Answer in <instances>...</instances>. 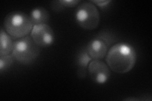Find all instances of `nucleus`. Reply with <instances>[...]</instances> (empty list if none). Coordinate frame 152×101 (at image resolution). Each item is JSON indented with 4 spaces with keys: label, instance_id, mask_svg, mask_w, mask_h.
<instances>
[{
    "label": "nucleus",
    "instance_id": "nucleus-1",
    "mask_svg": "<svg viewBox=\"0 0 152 101\" xmlns=\"http://www.w3.org/2000/svg\"><path fill=\"white\" fill-rule=\"evenodd\" d=\"M137 60L134 47L129 43L118 42L108 49L106 62L114 73L124 74L134 68Z\"/></svg>",
    "mask_w": 152,
    "mask_h": 101
},
{
    "label": "nucleus",
    "instance_id": "nucleus-2",
    "mask_svg": "<svg viewBox=\"0 0 152 101\" xmlns=\"http://www.w3.org/2000/svg\"><path fill=\"white\" fill-rule=\"evenodd\" d=\"M33 26L29 15L19 11L8 13L3 21V28L14 41L28 36Z\"/></svg>",
    "mask_w": 152,
    "mask_h": 101
},
{
    "label": "nucleus",
    "instance_id": "nucleus-3",
    "mask_svg": "<svg viewBox=\"0 0 152 101\" xmlns=\"http://www.w3.org/2000/svg\"><path fill=\"white\" fill-rule=\"evenodd\" d=\"M41 52V47L27 36L13 41L12 54L15 60L22 65H29L37 60Z\"/></svg>",
    "mask_w": 152,
    "mask_h": 101
},
{
    "label": "nucleus",
    "instance_id": "nucleus-4",
    "mask_svg": "<svg viewBox=\"0 0 152 101\" xmlns=\"http://www.w3.org/2000/svg\"><path fill=\"white\" fill-rule=\"evenodd\" d=\"M74 17L77 25L86 31L96 29L100 20L97 7L90 1L83 2L77 6Z\"/></svg>",
    "mask_w": 152,
    "mask_h": 101
},
{
    "label": "nucleus",
    "instance_id": "nucleus-5",
    "mask_svg": "<svg viewBox=\"0 0 152 101\" xmlns=\"http://www.w3.org/2000/svg\"><path fill=\"white\" fill-rule=\"evenodd\" d=\"M31 37L40 47L51 46L55 39L54 31L48 24H39L33 26Z\"/></svg>",
    "mask_w": 152,
    "mask_h": 101
},
{
    "label": "nucleus",
    "instance_id": "nucleus-6",
    "mask_svg": "<svg viewBox=\"0 0 152 101\" xmlns=\"http://www.w3.org/2000/svg\"><path fill=\"white\" fill-rule=\"evenodd\" d=\"M88 73L95 84L103 85L108 82L111 76V70L102 60H91L89 62Z\"/></svg>",
    "mask_w": 152,
    "mask_h": 101
},
{
    "label": "nucleus",
    "instance_id": "nucleus-7",
    "mask_svg": "<svg viewBox=\"0 0 152 101\" xmlns=\"http://www.w3.org/2000/svg\"><path fill=\"white\" fill-rule=\"evenodd\" d=\"M86 50L92 60H102L106 57L108 51V46L97 37H94L87 44Z\"/></svg>",
    "mask_w": 152,
    "mask_h": 101
},
{
    "label": "nucleus",
    "instance_id": "nucleus-8",
    "mask_svg": "<svg viewBox=\"0 0 152 101\" xmlns=\"http://www.w3.org/2000/svg\"><path fill=\"white\" fill-rule=\"evenodd\" d=\"M92 59L88 54L86 48H81L76 56V66H77V75L80 79L86 78L88 74V68L89 62Z\"/></svg>",
    "mask_w": 152,
    "mask_h": 101
},
{
    "label": "nucleus",
    "instance_id": "nucleus-9",
    "mask_svg": "<svg viewBox=\"0 0 152 101\" xmlns=\"http://www.w3.org/2000/svg\"><path fill=\"white\" fill-rule=\"evenodd\" d=\"M29 17L33 25L39 24H48L50 21V13L43 7L33 8L30 12Z\"/></svg>",
    "mask_w": 152,
    "mask_h": 101
},
{
    "label": "nucleus",
    "instance_id": "nucleus-10",
    "mask_svg": "<svg viewBox=\"0 0 152 101\" xmlns=\"http://www.w3.org/2000/svg\"><path fill=\"white\" fill-rule=\"evenodd\" d=\"M0 39V56L12 54L13 47V39L3 27L1 28Z\"/></svg>",
    "mask_w": 152,
    "mask_h": 101
},
{
    "label": "nucleus",
    "instance_id": "nucleus-11",
    "mask_svg": "<svg viewBox=\"0 0 152 101\" xmlns=\"http://www.w3.org/2000/svg\"><path fill=\"white\" fill-rule=\"evenodd\" d=\"M96 37L103 41L108 46V47H110L112 45L113 46V44H115V43L117 42L116 36L111 31H108L107 30L99 32Z\"/></svg>",
    "mask_w": 152,
    "mask_h": 101
},
{
    "label": "nucleus",
    "instance_id": "nucleus-12",
    "mask_svg": "<svg viewBox=\"0 0 152 101\" xmlns=\"http://www.w3.org/2000/svg\"><path fill=\"white\" fill-rule=\"evenodd\" d=\"M14 60H15L12 54L0 56V72L1 73L10 68L13 63Z\"/></svg>",
    "mask_w": 152,
    "mask_h": 101
},
{
    "label": "nucleus",
    "instance_id": "nucleus-13",
    "mask_svg": "<svg viewBox=\"0 0 152 101\" xmlns=\"http://www.w3.org/2000/svg\"><path fill=\"white\" fill-rule=\"evenodd\" d=\"M60 1L65 8H74L80 3L79 0H60Z\"/></svg>",
    "mask_w": 152,
    "mask_h": 101
},
{
    "label": "nucleus",
    "instance_id": "nucleus-14",
    "mask_svg": "<svg viewBox=\"0 0 152 101\" xmlns=\"http://www.w3.org/2000/svg\"><path fill=\"white\" fill-rule=\"evenodd\" d=\"M51 9L55 12H60L62 11L65 8L62 4H61L60 1H53L51 2L50 5Z\"/></svg>",
    "mask_w": 152,
    "mask_h": 101
},
{
    "label": "nucleus",
    "instance_id": "nucleus-15",
    "mask_svg": "<svg viewBox=\"0 0 152 101\" xmlns=\"http://www.w3.org/2000/svg\"><path fill=\"white\" fill-rule=\"evenodd\" d=\"M92 3H93L95 6H98L99 8H103L104 7H107L109 3H110L112 1H110V0H93V1H90Z\"/></svg>",
    "mask_w": 152,
    "mask_h": 101
}]
</instances>
